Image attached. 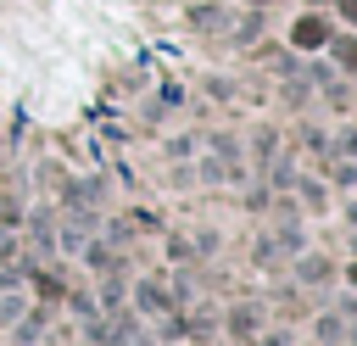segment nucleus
Here are the masks:
<instances>
[{"instance_id":"nucleus-4","label":"nucleus","mask_w":357,"mask_h":346,"mask_svg":"<svg viewBox=\"0 0 357 346\" xmlns=\"http://www.w3.org/2000/svg\"><path fill=\"white\" fill-rule=\"evenodd\" d=\"M351 285H357V262H351Z\"/></svg>"},{"instance_id":"nucleus-2","label":"nucleus","mask_w":357,"mask_h":346,"mask_svg":"<svg viewBox=\"0 0 357 346\" xmlns=\"http://www.w3.org/2000/svg\"><path fill=\"white\" fill-rule=\"evenodd\" d=\"M340 61H346V67L357 73V39H346V45H340Z\"/></svg>"},{"instance_id":"nucleus-3","label":"nucleus","mask_w":357,"mask_h":346,"mask_svg":"<svg viewBox=\"0 0 357 346\" xmlns=\"http://www.w3.org/2000/svg\"><path fill=\"white\" fill-rule=\"evenodd\" d=\"M340 11H346V17H351V22H357V0H340Z\"/></svg>"},{"instance_id":"nucleus-1","label":"nucleus","mask_w":357,"mask_h":346,"mask_svg":"<svg viewBox=\"0 0 357 346\" xmlns=\"http://www.w3.org/2000/svg\"><path fill=\"white\" fill-rule=\"evenodd\" d=\"M290 39H296V45H301V50H318V45H324V39H329V28H324V17H301V22H296V33H290Z\"/></svg>"}]
</instances>
